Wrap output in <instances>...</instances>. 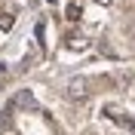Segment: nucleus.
<instances>
[{
  "mask_svg": "<svg viewBox=\"0 0 135 135\" xmlns=\"http://www.w3.org/2000/svg\"><path fill=\"white\" fill-rule=\"evenodd\" d=\"M68 98L71 101H83V98H89V80L86 77H74V80H68Z\"/></svg>",
  "mask_w": 135,
  "mask_h": 135,
  "instance_id": "1",
  "label": "nucleus"
},
{
  "mask_svg": "<svg viewBox=\"0 0 135 135\" xmlns=\"http://www.w3.org/2000/svg\"><path fill=\"white\" fill-rule=\"evenodd\" d=\"M18 108H28V110H34V108H37L34 95H31V92H18L16 98H12V101L6 104V114H12V110H18Z\"/></svg>",
  "mask_w": 135,
  "mask_h": 135,
  "instance_id": "3",
  "label": "nucleus"
},
{
  "mask_svg": "<svg viewBox=\"0 0 135 135\" xmlns=\"http://www.w3.org/2000/svg\"><path fill=\"white\" fill-rule=\"evenodd\" d=\"M65 49H71V52H86V49H89V40H86L83 34H68V37H65Z\"/></svg>",
  "mask_w": 135,
  "mask_h": 135,
  "instance_id": "4",
  "label": "nucleus"
},
{
  "mask_svg": "<svg viewBox=\"0 0 135 135\" xmlns=\"http://www.w3.org/2000/svg\"><path fill=\"white\" fill-rule=\"evenodd\" d=\"M9 74V71H6V68H3V65H0V80H3V77H6Z\"/></svg>",
  "mask_w": 135,
  "mask_h": 135,
  "instance_id": "9",
  "label": "nucleus"
},
{
  "mask_svg": "<svg viewBox=\"0 0 135 135\" xmlns=\"http://www.w3.org/2000/svg\"><path fill=\"white\" fill-rule=\"evenodd\" d=\"M12 25H16V16H12V12H3V9H0V31H12Z\"/></svg>",
  "mask_w": 135,
  "mask_h": 135,
  "instance_id": "5",
  "label": "nucleus"
},
{
  "mask_svg": "<svg viewBox=\"0 0 135 135\" xmlns=\"http://www.w3.org/2000/svg\"><path fill=\"white\" fill-rule=\"evenodd\" d=\"M101 114H108L110 120H117L123 129H135V120L126 117V114H123V108H117V104H104V110H101Z\"/></svg>",
  "mask_w": 135,
  "mask_h": 135,
  "instance_id": "2",
  "label": "nucleus"
},
{
  "mask_svg": "<svg viewBox=\"0 0 135 135\" xmlns=\"http://www.w3.org/2000/svg\"><path fill=\"white\" fill-rule=\"evenodd\" d=\"M65 18H68V22H80V18H83V6H77V3H71V6L65 9Z\"/></svg>",
  "mask_w": 135,
  "mask_h": 135,
  "instance_id": "6",
  "label": "nucleus"
},
{
  "mask_svg": "<svg viewBox=\"0 0 135 135\" xmlns=\"http://www.w3.org/2000/svg\"><path fill=\"white\" fill-rule=\"evenodd\" d=\"M6 129H9V114L0 110V132H6Z\"/></svg>",
  "mask_w": 135,
  "mask_h": 135,
  "instance_id": "7",
  "label": "nucleus"
},
{
  "mask_svg": "<svg viewBox=\"0 0 135 135\" xmlns=\"http://www.w3.org/2000/svg\"><path fill=\"white\" fill-rule=\"evenodd\" d=\"M49 3H55V0H49Z\"/></svg>",
  "mask_w": 135,
  "mask_h": 135,
  "instance_id": "10",
  "label": "nucleus"
},
{
  "mask_svg": "<svg viewBox=\"0 0 135 135\" xmlns=\"http://www.w3.org/2000/svg\"><path fill=\"white\" fill-rule=\"evenodd\" d=\"M92 3H98V6H110V0H92Z\"/></svg>",
  "mask_w": 135,
  "mask_h": 135,
  "instance_id": "8",
  "label": "nucleus"
}]
</instances>
